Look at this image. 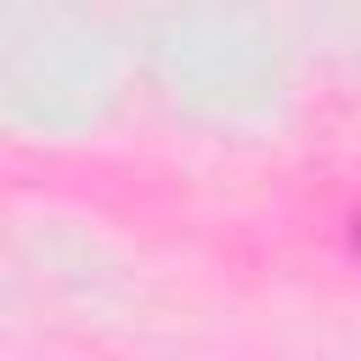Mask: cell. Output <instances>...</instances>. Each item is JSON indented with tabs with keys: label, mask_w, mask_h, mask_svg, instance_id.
Masks as SVG:
<instances>
[{
	"label": "cell",
	"mask_w": 361,
	"mask_h": 361,
	"mask_svg": "<svg viewBox=\"0 0 361 361\" xmlns=\"http://www.w3.org/2000/svg\"><path fill=\"white\" fill-rule=\"evenodd\" d=\"M350 237H355V248H361V203H355V214H350Z\"/></svg>",
	"instance_id": "cell-1"
}]
</instances>
